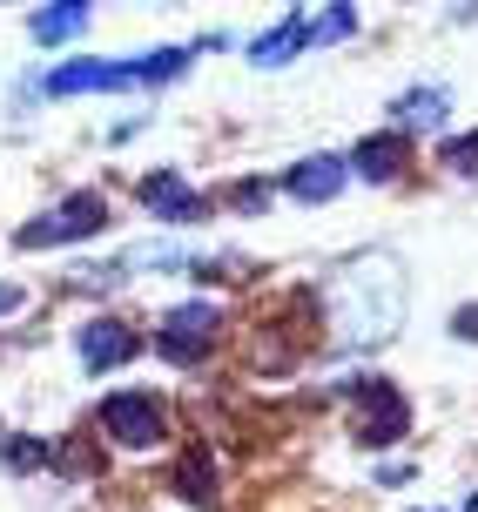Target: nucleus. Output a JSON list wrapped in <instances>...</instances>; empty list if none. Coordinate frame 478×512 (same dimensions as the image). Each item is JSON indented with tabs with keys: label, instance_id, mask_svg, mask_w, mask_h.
I'll return each instance as SVG.
<instances>
[{
	"label": "nucleus",
	"instance_id": "obj_8",
	"mask_svg": "<svg viewBox=\"0 0 478 512\" xmlns=\"http://www.w3.org/2000/svg\"><path fill=\"white\" fill-rule=\"evenodd\" d=\"M344 182H351V169H344L337 155H310V162H297V169L283 176V189H290L297 203H330Z\"/></svg>",
	"mask_w": 478,
	"mask_h": 512
},
{
	"label": "nucleus",
	"instance_id": "obj_5",
	"mask_svg": "<svg viewBox=\"0 0 478 512\" xmlns=\"http://www.w3.org/2000/svg\"><path fill=\"white\" fill-rule=\"evenodd\" d=\"M101 432L128 445V452H162L169 445V411L142 398V391H115L108 405H101Z\"/></svg>",
	"mask_w": 478,
	"mask_h": 512
},
{
	"label": "nucleus",
	"instance_id": "obj_9",
	"mask_svg": "<svg viewBox=\"0 0 478 512\" xmlns=\"http://www.w3.org/2000/svg\"><path fill=\"white\" fill-rule=\"evenodd\" d=\"M303 48H310V21H303V14H283L270 34H256V41H250V61H256V68H283V61L303 54Z\"/></svg>",
	"mask_w": 478,
	"mask_h": 512
},
{
	"label": "nucleus",
	"instance_id": "obj_16",
	"mask_svg": "<svg viewBox=\"0 0 478 512\" xmlns=\"http://www.w3.org/2000/svg\"><path fill=\"white\" fill-rule=\"evenodd\" d=\"M452 176H478V135H465V142H445V155H438Z\"/></svg>",
	"mask_w": 478,
	"mask_h": 512
},
{
	"label": "nucleus",
	"instance_id": "obj_18",
	"mask_svg": "<svg viewBox=\"0 0 478 512\" xmlns=\"http://www.w3.org/2000/svg\"><path fill=\"white\" fill-rule=\"evenodd\" d=\"M14 304H21V290H14V283H0V317H7Z\"/></svg>",
	"mask_w": 478,
	"mask_h": 512
},
{
	"label": "nucleus",
	"instance_id": "obj_10",
	"mask_svg": "<svg viewBox=\"0 0 478 512\" xmlns=\"http://www.w3.org/2000/svg\"><path fill=\"white\" fill-rule=\"evenodd\" d=\"M142 209H155L162 223H196L202 196H196V189H182V176H149V182H142Z\"/></svg>",
	"mask_w": 478,
	"mask_h": 512
},
{
	"label": "nucleus",
	"instance_id": "obj_3",
	"mask_svg": "<svg viewBox=\"0 0 478 512\" xmlns=\"http://www.w3.org/2000/svg\"><path fill=\"white\" fill-rule=\"evenodd\" d=\"M351 391V438L357 445H398L404 432H411V405H404V391L391 378H351L344 384Z\"/></svg>",
	"mask_w": 478,
	"mask_h": 512
},
{
	"label": "nucleus",
	"instance_id": "obj_1",
	"mask_svg": "<svg viewBox=\"0 0 478 512\" xmlns=\"http://www.w3.org/2000/svg\"><path fill=\"white\" fill-rule=\"evenodd\" d=\"M404 317V283L391 256H357L344 277L330 283V331L337 344H384Z\"/></svg>",
	"mask_w": 478,
	"mask_h": 512
},
{
	"label": "nucleus",
	"instance_id": "obj_7",
	"mask_svg": "<svg viewBox=\"0 0 478 512\" xmlns=\"http://www.w3.org/2000/svg\"><path fill=\"white\" fill-rule=\"evenodd\" d=\"M135 344H142V337L128 331V324H115V317H95V324L81 331V364H88V371H115V364L135 358Z\"/></svg>",
	"mask_w": 478,
	"mask_h": 512
},
{
	"label": "nucleus",
	"instance_id": "obj_14",
	"mask_svg": "<svg viewBox=\"0 0 478 512\" xmlns=\"http://www.w3.org/2000/svg\"><path fill=\"white\" fill-rule=\"evenodd\" d=\"M438 115H445V88H418V95H404V102H398L404 128H431Z\"/></svg>",
	"mask_w": 478,
	"mask_h": 512
},
{
	"label": "nucleus",
	"instance_id": "obj_12",
	"mask_svg": "<svg viewBox=\"0 0 478 512\" xmlns=\"http://www.w3.org/2000/svg\"><path fill=\"white\" fill-rule=\"evenodd\" d=\"M176 486H182V499L189 506H202V512H216V465H209V452H182V465H176Z\"/></svg>",
	"mask_w": 478,
	"mask_h": 512
},
{
	"label": "nucleus",
	"instance_id": "obj_4",
	"mask_svg": "<svg viewBox=\"0 0 478 512\" xmlns=\"http://www.w3.org/2000/svg\"><path fill=\"white\" fill-rule=\"evenodd\" d=\"M101 230H108V203H101L95 189H81L68 203H54L48 216H34L14 243L21 250H54V243H81V236H101Z\"/></svg>",
	"mask_w": 478,
	"mask_h": 512
},
{
	"label": "nucleus",
	"instance_id": "obj_17",
	"mask_svg": "<svg viewBox=\"0 0 478 512\" xmlns=\"http://www.w3.org/2000/svg\"><path fill=\"white\" fill-rule=\"evenodd\" d=\"M452 331H458V337H478V304L458 310V317H452Z\"/></svg>",
	"mask_w": 478,
	"mask_h": 512
},
{
	"label": "nucleus",
	"instance_id": "obj_15",
	"mask_svg": "<svg viewBox=\"0 0 478 512\" xmlns=\"http://www.w3.org/2000/svg\"><path fill=\"white\" fill-rule=\"evenodd\" d=\"M0 459H7V472H34V465H48V445L41 438H0Z\"/></svg>",
	"mask_w": 478,
	"mask_h": 512
},
{
	"label": "nucleus",
	"instance_id": "obj_11",
	"mask_svg": "<svg viewBox=\"0 0 478 512\" xmlns=\"http://www.w3.org/2000/svg\"><path fill=\"white\" fill-rule=\"evenodd\" d=\"M411 162V149H404V135H371V142H357V155L344 162V169H357L364 182H391Z\"/></svg>",
	"mask_w": 478,
	"mask_h": 512
},
{
	"label": "nucleus",
	"instance_id": "obj_13",
	"mask_svg": "<svg viewBox=\"0 0 478 512\" xmlns=\"http://www.w3.org/2000/svg\"><path fill=\"white\" fill-rule=\"evenodd\" d=\"M81 27H88V7H81V0H54V7H41V14H34V41H41V48H54V41L81 34Z\"/></svg>",
	"mask_w": 478,
	"mask_h": 512
},
{
	"label": "nucleus",
	"instance_id": "obj_2",
	"mask_svg": "<svg viewBox=\"0 0 478 512\" xmlns=\"http://www.w3.org/2000/svg\"><path fill=\"white\" fill-rule=\"evenodd\" d=\"M189 48H155V54H128V61H68L48 75V95H88V88H149V81L182 75Z\"/></svg>",
	"mask_w": 478,
	"mask_h": 512
},
{
	"label": "nucleus",
	"instance_id": "obj_6",
	"mask_svg": "<svg viewBox=\"0 0 478 512\" xmlns=\"http://www.w3.org/2000/svg\"><path fill=\"white\" fill-rule=\"evenodd\" d=\"M216 331H223V310L216 304H176L162 317V331H155V351L176 364H196V358H209Z\"/></svg>",
	"mask_w": 478,
	"mask_h": 512
}]
</instances>
